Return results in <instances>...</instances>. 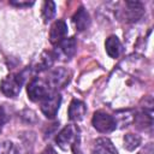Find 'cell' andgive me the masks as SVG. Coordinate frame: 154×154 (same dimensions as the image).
Masks as SVG:
<instances>
[{
	"label": "cell",
	"instance_id": "277c9868",
	"mask_svg": "<svg viewBox=\"0 0 154 154\" xmlns=\"http://www.w3.org/2000/svg\"><path fill=\"white\" fill-rule=\"evenodd\" d=\"M93 126L99 132H112L117 128V120L116 117L103 112V111H96L91 119Z\"/></svg>",
	"mask_w": 154,
	"mask_h": 154
},
{
	"label": "cell",
	"instance_id": "7c38bea8",
	"mask_svg": "<svg viewBox=\"0 0 154 154\" xmlns=\"http://www.w3.org/2000/svg\"><path fill=\"white\" fill-rule=\"evenodd\" d=\"M72 22H73V24H75V26L78 31H83L89 26L90 17H89V13L87 12V10L83 6H81L76 11V13L72 17Z\"/></svg>",
	"mask_w": 154,
	"mask_h": 154
},
{
	"label": "cell",
	"instance_id": "8fae6325",
	"mask_svg": "<svg viewBox=\"0 0 154 154\" xmlns=\"http://www.w3.org/2000/svg\"><path fill=\"white\" fill-rule=\"evenodd\" d=\"M91 154H118V150L111 140L101 137L94 142Z\"/></svg>",
	"mask_w": 154,
	"mask_h": 154
},
{
	"label": "cell",
	"instance_id": "4fadbf2b",
	"mask_svg": "<svg viewBox=\"0 0 154 154\" xmlns=\"http://www.w3.org/2000/svg\"><path fill=\"white\" fill-rule=\"evenodd\" d=\"M105 47H106L107 54H108L111 58H113V59L118 58V57L120 55L122 51H123V46H122L119 38H118L117 36H114V35H111V36L106 40Z\"/></svg>",
	"mask_w": 154,
	"mask_h": 154
},
{
	"label": "cell",
	"instance_id": "ffe728a7",
	"mask_svg": "<svg viewBox=\"0 0 154 154\" xmlns=\"http://www.w3.org/2000/svg\"><path fill=\"white\" fill-rule=\"evenodd\" d=\"M40 154H58L55 150H54V148L53 147H51V146H48V147H46Z\"/></svg>",
	"mask_w": 154,
	"mask_h": 154
},
{
	"label": "cell",
	"instance_id": "5b68a950",
	"mask_svg": "<svg viewBox=\"0 0 154 154\" xmlns=\"http://www.w3.org/2000/svg\"><path fill=\"white\" fill-rule=\"evenodd\" d=\"M76 48H77V42L75 37H67L60 41L58 45H55V49L52 53L55 59L69 60L75 55Z\"/></svg>",
	"mask_w": 154,
	"mask_h": 154
},
{
	"label": "cell",
	"instance_id": "ba28073f",
	"mask_svg": "<svg viewBox=\"0 0 154 154\" xmlns=\"http://www.w3.org/2000/svg\"><path fill=\"white\" fill-rule=\"evenodd\" d=\"M125 7L126 10L124 12H125V19L128 22H137L138 19L142 18L144 13V8L142 4L137 1H126Z\"/></svg>",
	"mask_w": 154,
	"mask_h": 154
},
{
	"label": "cell",
	"instance_id": "6da1fadb",
	"mask_svg": "<svg viewBox=\"0 0 154 154\" xmlns=\"http://www.w3.org/2000/svg\"><path fill=\"white\" fill-rule=\"evenodd\" d=\"M26 91L31 101H42L45 97H47L55 90H53V88L51 87V84L46 78L34 77L28 84Z\"/></svg>",
	"mask_w": 154,
	"mask_h": 154
},
{
	"label": "cell",
	"instance_id": "9c48e42d",
	"mask_svg": "<svg viewBox=\"0 0 154 154\" xmlns=\"http://www.w3.org/2000/svg\"><path fill=\"white\" fill-rule=\"evenodd\" d=\"M46 79L48 81V83L51 84L53 90H57L58 88H61L63 85L66 84V82L69 81V75H67L66 70L57 69V70H53L52 72H49V75L47 76Z\"/></svg>",
	"mask_w": 154,
	"mask_h": 154
},
{
	"label": "cell",
	"instance_id": "8992f818",
	"mask_svg": "<svg viewBox=\"0 0 154 154\" xmlns=\"http://www.w3.org/2000/svg\"><path fill=\"white\" fill-rule=\"evenodd\" d=\"M60 103H61V96L59 93L54 91L41 101V112L47 118L53 119L58 113Z\"/></svg>",
	"mask_w": 154,
	"mask_h": 154
},
{
	"label": "cell",
	"instance_id": "5bb4252c",
	"mask_svg": "<svg viewBox=\"0 0 154 154\" xmlns=\"http://www.w3.org/2000/svg\"><path fill=\"white\" fill-rule=\"evenodd\" d=\"M54 55L52 52H43L40 58L37 59V61L34 64V70L36 72H41V71H45V70H48L52 65H53V61H54Z\"/></svg>",
	"mask_w": 154,
	"mask_h": 154
},
{
	"label": "cell",
	"instance_id": "7a4b0ae2",
	"mask_svg": "<svg viewBox=\"0 0 154 154\" xmlns=\"http://www.w3.org/2000/svg\"><path fill=\"white\" fill-rule=\"evenodd\" d=\"M24 79H25L24 72L11 73V75L6 76L0 84L1 93L7 97H16L20 91V88L24 83Z\"/></svg>",
	"mask_w": 154,
	"mask_h": 154
},
{
	"label": "cell",
	"instance_id": "ac0fdd59",
	"mask_svg": "<svg viewBox=\"0 0 154 154\" xmlns=\"http://www.w3.org/2000/svg\"><path fill=\"white\" fill-rule=\"evenodd\" d=\"M7 122V114H6V111L2 106H0V130L1 128L5 125V123Z\"/></svg>",
	"mask_w": 154,
	"mask_h": 154
},
{
	"label": "cell",
	"instance_id": "9a60e30c",
	"mask_svg": "<svg viewBox=\"0 0 154 154\" xmlns=\"http://www.w3.org/2000/svg\"><path fill=\"white\" fill-rule=\"evenodd\" d=\"M124 148L126 150H135L140 144H141V137L138 135L134 134H126L124 136Z\"/></svg>",
	"mask_w": 154,
	"mask_h": 154
},
{
	"label": "cell",
	"instance_id": "30bf717a",
	"mask_svg": "<svg viewBox=\"0 0 154 154\" xmlns=\"http://www.w3.org/2000/svg\"><path fill=\"white\" fill-rule=\"evenodd\" d=\"M85 113H87V106H85V103L83 101L77 100V99L71 101V103L69 106V112H67L70 120L79 122V120H82L84 118Z\"/></svg>",
	"mask_w": 154,
	"mask_h": 154
},
{
	"label": "cell",
	"instance_id": "e0dca14e",
	"mask_svg": "<svg viewBox=\"0 0 154 154\" xmlns=\"http://www.w3.org/2000/svg\"><path fill=\"white\" fill-rule=\"evenodd\" d=\"M0 154H18V150L12 142L4 141L0 143Z\"/></svg>",
	"mask_w": 154,
	"mask_h": 154
},
{
	"label": "cell",
	"instance_id": "44dd1931",
	"mask_svg": "<svg viewBox=\"0 0 154 154\" xmlns=\"http://www.w3.org/2000/svg\"><path fill=\"white\" fill-rule=\"evenodd\" d=\"M72 152H73V154H82V152H81V148H79V142H77V143H75L72 147Z\"/></svg>",
	"mask_w": 154,
	"mask_h": 154
},
{
	"label": "cell",
	"instance_id": "3957f363",
	"mask_svg": "<svg viewBox=\"0 0 154 154\" xmlns=\"http://www.w3.org/2000/svg\"><path fill=\"white\" fill-rule=\"evenodd\" d=\"M55 142L63 150H66V149L71 148L75 143L79 142V130H78V128L73 124L66 125L57 135Z\"/></svg>",
	"mask_w": 154,
	"mask_h": 154
},
{
	"label": "cell",
	"instance_id": "2e32d148",
	"mask_svg": "<svg viewBox=\"0 0 154 154\" xmlns=\"http://www.w3.org/2000/svg\"><path fill=\"white\" fill-rule=\"evenodd\" d=\"M55 14V4L53 1H45L42 6V17L45 22H49Z\"/></svg>",
	"mask_w": 154,
	"mask_h": 154
},
{
	"label": "cell",
	"instance_id": "52a82bcc",
	"mask_svg": "<svg viewBox=\"0 0 154 154\" xmlns=\"http://www.w3.org/2000/svg\"><path fill=\"white\" fill-rule=\"evenodd\" d=\"M67 35V25L64 20L58 19L55 20L49 30V41L53 45H58L60 41H63L64 38H66Z\"/></svg>",
	"mask_w": 154,
	"mask_h": 154
},
{
	"label": "cell",
	"instance_id": "d6986e66",
	"mask_svg": "<svg viewBox=\"0 0 154 154\" xmlns=\"http://www.w3.org/2000/svg\"><path fill=\"white\" fill-rule=\"evenodd\" d=\"M11 5L17 6V7H29L31 5H34L32 1H10Z\"/></svg>",
	"mask_w": 154,
	"mask_h": 154
}]
</instances>
